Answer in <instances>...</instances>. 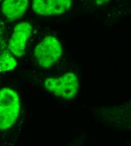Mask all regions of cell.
<instances>
[{"label": "cell", "instance_id": "6da1fadb", "mask_svg": "<svg viewBox=\"0 0 131 146\" xmlns=\"http://www.w3.org/2000/svg\"><path fill=\"white\" fill-rule=\"evenodd\" d=\"M20 100L18 93L12 89L0 90V130H6L16 122L20 112Z\"/></svg>", "mask_w": 131, "mask_h": 146}, {"label": "cell", "instance_id": "7a4b0ae2", "mask_svg": "<svg viewBox=\"0 0 131 146\" xmlns=\"http://www.w3.org/2000/svg\"><path fill=\"white\" fill-rule=\"evenodd\" d=\"M45 88L55 96L64 98H74L79 89V80L74 73H67L60 77H50L44 83Z\"/></svg>", "mask_w": 131, "mask_h": 146}, {"label": "cell", "instance_id": "3957f363", "mask_svg": "<svg viewBox=\"0 0 131 146\" xmlns=\"http://www.w3.org/2000/svg\"><path fill=\"white\" fill-rule=\"evenodd\" d=\"M62 54L60 42L55 36H49L43 39L36 47L34 55L38 65L49 68L54 64Z\"/></svg>", "mask_w": 131, "mask_h": 146}, {"label": "cell", "instance_id": "277c9868", "mask_svg": "<svg viewBox=\"0 0 131 146\" xmlns=\"http://www.w3.org/2000/svg\"><path fill=\"white\" fill-rule=\"evenodd\" d=\"M33 30L32 26L27 22L17 24L8 42V47L11 53L17 57L24 54L26 43Z\"/></svg>", "mask_w": 131, "mask_h": 146}, {"label": "cell", "instance_id": "5b68a950", "mask_svg": "<svg viewBox=\"0 0 131 146\" xmlns=\"http://www.w3.org/2000/svg\"><path fill=\"white\" fill-rule=\"evenodd\" d=\"M34 11L40 15L52 16L64 14L72 6V0H33Z\"/></svg>", "mask_w": 131, "mask_h": 146}, {"label": "cell", "instance_id": "8992f818", "mask_svg": "<svg viewBox=\"0 0 131 146\" xmlns=\"http://www.w3.org/2000/svg\"><path fill=\"white\" fill-rule=\"evenodd\" d=\"M17 61L10 51L6 39V26L0 20V73L15 69Z\"/></svg>", "mask_w": 131, "mask_h": 146}, {"label": "cell", "instance_id": "52a82bcc", "mask_svg": "<svg viewBox=\"0 0 131 146\" xmlns=\"http://www.w3.org/2000/svg\"><path fill=\"white\" fill-rule=\"evenodd\" d=\"M28 6V0H4L2 5V11L10 20L20 18Z\"/></svg>", "mask_w": 131, "mask_h": 146}, {"label": "cell", "instance_id": "ba28073f", "mask_svg": "<svg viewBox=\"0 0 131 146\" xmlns=\"http://www.w3.org/2000/svg\"><path fill=\"white\" fill-rule=\"evenodd\" d=\"M110 0H95V4L97 6L100 7L102 6L103 4L107 3Z\"/></svg>", "mask_w": 131, "mask_h": 146}, {"label": "cell", "instance_id": "9c48e42d", "mask_svg": "<svg viewBox=\"0 0 131 146\" xmlns=\"http://www.w3.org/2000/svg\"><path fill=\"white\" fill-rule=\"evenodd\" d=\"M1 1V0H0V1Z\"/></svg>", "mask_w": 131, "mask_h": 146}]
</instances>
